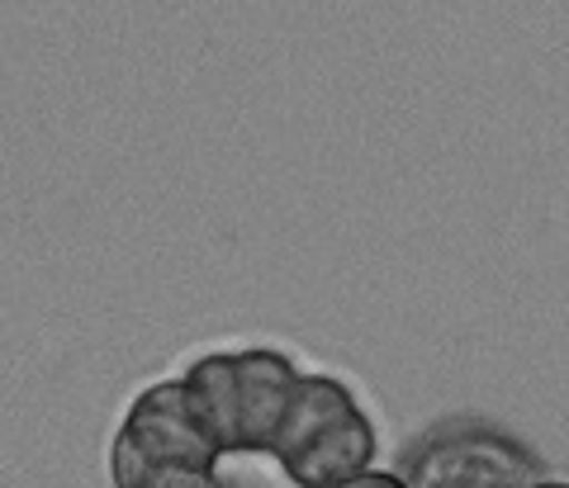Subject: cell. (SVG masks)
Wrapping results in <instances>:
<instances>
[{
	"mask_svg": "<svg viewBox=\"0 0 569 488\" xmlns=\"http://www.w3.org/2000/svg\"><path fill=\"white\" fill-rule=\"evenodd\" d=\"M299 379L305 375L276 351H238L194 360L181 385L223 456H247V450L271 456Z\"/></svg>",
	"mask_w": 569,
	"mask_h": 488,
	"instance_id": "cell-1",
	"label": "cell"
},
{
	"mask_svg": "<svg viewBox=\"0 0 569 488\" xmlns=\"http://www.w3.org/2000/svg\"><path fill=\"white\" fill-rule=\"evenodd\" d=\"M271 456L299 488H332L366 475L376 460V427L356 408L351 389L332 375H305Z\"/></svg>",
	"mask_w": 569,
	"mask_h": 488,
	"instance_id": "cell-2",
	"label": "cell"
},
{
	"mask_svg": "<svg viewBox=\"0 0 569 488\" xmlns=\"http://www.w3.org/2000/svg\"><path fill=\"white\" fill-rule=\"evenodd\" d=\"M219 456L223 450L204 431L186 385L167 379L129 408L110 450V479L114 488H181L213 475Z\"/></svg>",
	"mask_w": 569,
	"mask_h": 488,
	"instance_id": "cell-3",
	"label": "cell"
},
{
	"mask_svg": "<svg viewBox=\"0 0 569 488\" xmlns=\"http://www.w3.org/2000/svg\"><path fill=\"white\" fill-rule=\"evenodd\" d=\"M537 484V465L531 456L485 427H460L447 437H432L418 460L408 488H531Z\"/></svg>",
	"mask_w": 569,
	"mask_h": 488,
	"instance_id": "cell-4",
	"label": "cell"
},
{
	"mask_svg": "<svg viewBox=\"0 0 569 488\" xmlns=\"http://www.w3.org/2000/svg\"><path fill=\"white\" fill-rule=\"evenodd\" d=\"M332 488H408V484L395 479V475H376V469H366V475L342 479V484H332Z\"/></svg>",
	"mask_w": 569,
	"mask_h": 488,
	"instance_id": "cell-5",
	"label": "cell"
},
{
	"mask_svg": "<svg viewBox=\"0 0 569 488\" xmlns=\"http://www.w3.org/2000/svg\"><path fill=\"white\" fill-rule=\"evenodd\" d=\"M181 488H223V484L213 479V475H204V479H190V484H181Z\"/></svg>",
	"mask_w": 569,
	"mask_h": 488,
	"instance_id": "cell-6",
	"label": "cell"
},
{
	"mask_svg": "<svg viewBox=\"0 0 569 488\" xmlns=\"http://www.w3.org/2000/svg\"><path fill=\"white\" fill-rule=\"evenodd\" d=\"M531 488H569V484H541V479H537V484H531Z\"/></svg>",
	"mask_w": 569,
	"mask_h": 488,
	"instance_id": "cell-7",
	"label": "cell"
}]
</instances>
